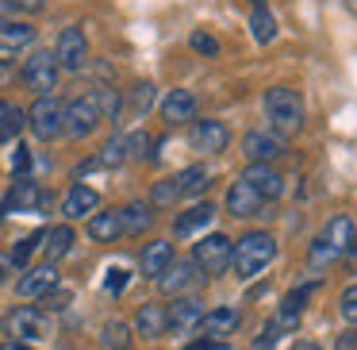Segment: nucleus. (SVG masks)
Masks as SVG:
<instances>
[{"instance_id": "nucleus-34", "label": "nucleus", "mask_w": 357, "mask_h": 350, "mask_svg": "<svg viewBox=\"0 0 357 350\" xmlns=\"http://www.w3.org/2000/svg\"><path fill=\"white\" fill-rule=\"evenodd\" d=\"M127 162V135H112L104 150L96 154V166H123Z\"/></svg>"}, {"instance_id": "nucleus-7", "label": "nucleus", "mask_w": 357, "mask_h": 350, "mask_svg": "<svg viewBox=\"0 0 357 350\" xmlns=\"http://www.w3.org/2000/svg\"><path fill=\"white\" fill-rule=\"evenodd\" d=\"M62 116H66V104L58 96H39L31 104V112H27V127L35 131V139L50 143L62 135Z\"/></svg>"}, {"instance_id": "nucleus-42", "label": "nucleus", "mask_w": 357, "mask_h": 350, "mask_svg": "<svg viewBox=\"0 0 357 350\" xmlns=\"http://www.w3.org/2000/svg\"><path fill=\"white\" fill-rule=\"evenodd\" d=\"M27 166H31V154H27V147H16V154H12V170H16V177H24Z\"/></svg>"}, {"instance_id": "nucleus-22", "label": "nucleus", "mask_w": 357, "mask_h": 350, "mask_svg": "<svg viewBox=\"0 0 357 350\" xmlns=\"http://www.w3.org/2000/svg\"><path fill=\"white\" fill-rule=\"evenodd\" d=\"M211 219H215V204L200 200V204H192L188 212H181V216H177V224H173V235H177V239H188V235L204 231Z\"/></svg>"}, {"instance_id": "nucleus-31", "label": "nucleus", "mask_w": 357, "mask_h": 350, "mask_svg": "<svg viewBox=\"0 0 357 350\" xmlns=\"http://www.w3.org/2000/svg\"><path fill=\"white\" fill-rule=\"evenodd\" d=\"M24 124H27V116L16 108L12 101H0V147L8 139H16L20 131H24Z\"/></svg>"}, {"instance_id": "nucleus-4", "label": "nucleus", "mask_w": 357, "mask_h": 350, "mask_svg": "<svg viewBox=\"0 0 357 350\" xmlns=\"http://www.w3.org/2000/svg\"><path fill=\"white\" fill-rule=\"evenodd\" d=\"M349 242H354V219L342 212V216H334L331 224L323 227V235L315 239V247H311V265H323V262H331V258L346 254Z\"/></svg>"}, {"instance_id": "nucleus-24", "label": "nucleus", "mask_w": 357, "mask_h": 350, "mask_svg": "<svg viewBox=\"0 0 357 350\" xmlns=\"http://www.w3.org/2000/svg\"><path fill=\"white\" fill-rule=\"evenodd\" d=\"M173 262V242H165V239H154V242H146L142 247V258H139V265H142V277H162L165 273V265Z\"/></svg>"}, {"instance_id": "nucleus-51", "label": "nucleus", "mask_w": 357, "mask_h": 350, "mask_svg": "<svg viewBox=\"0 0 357 350\" xmlns=\"http://www.w3.org/2000/svg\"><path fill=\"white\" fill-rule=\"evenodd\" d=\"M250 4H254V8H265V0H250Z\"/></svg>"}, {"instance_id": "nucleus-36", "label": "nucleus", "mask_w": 357, "mask_h": 350, "mask_svg": "<svg viewBox=\"0 0 357 350\" xmlns=\"http://www.w3.org/2000/svg\"><path fill=\"white\" fill-rule=\"evenodd\" d=\"M39 247H43V231H39V235H27V239H20L16 247H12V254H8L12 265H16V270H20V265H27V258H31Z\"/></svg>"}, {"instance_id": "nucleus-19", "label": "nucleus", "mask_w": 357, "mask_h": 350, "mask_svg": "<svg viewBox=\"0 0 357 350\" xmlns=\"http://www.w3.org/2000/svg\"><path fill=\"white\" fill-rule=\"evenodd\" d=\"M261 208H265V200L246 185V181H234V185L227 189V212H231L234 219H254V216H261Z\"/></svg>"}, {"instance_id": "nucleus-21", "label": "nucleus", "mask_w": 357, "mask_h": 350, "mask_svg": "<svg viewBox=\"0 0 357 350\" xmlns=\"http://www.w3.org/2000/svg\"><path fill=\"white\" fill-rule=\"evenodd\" d=\"M162 116H165V124H192L196 119V96L188 93V89H173L162 101Z\"/></svg>"}, {"instance_id": "nucleus-52", "label": "nucleus", "mask_w": 357, "mask_h": 350, "mask_svg": "<svg viewBox=\"0 0 357 350\" xmlns=\"http://www.w3.org/2000/svg\"><path fill=\"white\" fill-rule=\"evenodd\" d=\"M349 4H354V8H357V0H349Z\"/></svg>"}, {"instance_id": "nucleus-5", "label": "nucleus", "mask_w": 357, "mask_h": 350, "mask_svg": "<svg viewBox=\"0 0 357 350\" xmlns=\"http://www.w3.org/2000/svg\"><path fill=\"white\" fill-rule=\"evenodd\" d=\"M319 289V281H303V285H296L292 293L280 300V308L273 312V319H269V331L277 335H296V327H300V319H303V308H307V300H311V293Z\"/></svg>"}, {"instance_id": "nucleus-45", "label": "nucleus", "mask_w": 357, "mask_h": 350, "mask_svg": "<svg viewBox=\"0 0 357 350\" xmlns=\"http://www.w3.org/2000/svg\"><path fill=\"white\" fill-rule=\"evenodd\" d=\"M43 300H47V308H66V304H70V293H50V296H43Z\"/></svg>"}, {"instance_id": "nucleus-26", "label": "nucleus", "mask_w": 357, "mask_h": 350, "mask_svg": "<svg viewBox=\"0 0 357 350\" xmlns=\"http://www.w3.org/2000/svg\"><path fill=\"white\" fill-rule=\"evenodd\" d=\"M70 250H73V227L70 224H58L50 231H43V254H47L50 265H58Z\"/></svg>"}, {"instance_id": "nucleus-48", "label": "nucleus", "mask_w": 357, "mask_h": 350, "mask_svg": "<svg viewBox=\"0 0 357 350\" xmlns=\"http://www.w3.org/2000/svg\"><path fill=\"white\" fill-rule=\"evenodd\" d=\"M292 350H323V347H319V342H311V339H296Z\"/></svg>"}, {"instance_id": "nucleus-15", "label": "nucleus", "mask_w": 357, "mask_h": 350, "mask_svg": "<svg viewBox=\"0 0 357 350\" xmlns=\"http://www.w3.org/2000/svg\"><path fill=\"white\" fill-rule=\"evenodd\" d=\"M238 181H246L250 189H254L261 200H277L280 193H284V177H280L277 166H261V162H250L246 173H242Z\"/></svg>"}, {"instance_id": "nucleus-3", "label": "nucleus", "mask_w": 357, "mask_h": 350, "mask_svg": "<svg viewBox=\"0 0 357 350\" xmlns=\"http://www.w3.org/2000/svg\"><path fill=\"white\" fill-rule=\"evenodd\" d=\"M4 331L12 335V342H43L50 339V319L43 308H31V304H20V308H12L8 316H4Z\"/></svg>"}, {"instance_id": "nucleus-1", "label": "nucleus", "mask_w": 357, "mask_h": 350, "mask_svg": "<svg viewBox=\"0 0 357 350\" xmlns=\"http://www.w3.org/2000/svg\"><path fill=\"white\" fill-rule=\"evenodd\" d=\"M277 258V239L269 231H246L231 247V270L238 281H254L257 273H265V265H273Z\"/></svg>"}, {"instance_id": "nucleus-6", "label": "nucleus", "mask_w": 357, "mask_h": 350, "mask_svg": "<svg viewBox=\"0 0 357 350\" xmlns=\"http://www.w3.org/2000/svg\"><path fill=\"white\" fill-rule=\"evenodd\" d=\"M58 62H54V50H35L31 58L24 62V70H20V78H24V85L31 89V93L39 96H54L58 89Z\"/></svg>"}, {"instance_id": "nucleus-39", "label": "nucleus", "mask_w": 357, "mask_h": 350, "mask_svg": "<svg viewBox=\"0 0 357 350\" xmlns=\"http://www.w3.org/2000/svg\"><path fill=\"white\" fill-rule=\"evenodd\" d=\"M173 200H177V185H173V177L158 181L154 193H150V204H158V208H169Z\"/></svg>"}, {"instance_id": "nucleus-17", "label": "nucleus", "mask_w": 357, "mask_h": 350, "mask_svg": "<svg viewBox=\"0 0 357 350\" xmlns=\"http://www.w3.org/2000/svg\"><path fill=\"white\" fill-rule=\"evenodd\" d=\"M238 323H242V312L231 308V304H219V308L204 312V319H200V327H196V331H204V335H211V339L227 342V335L238 331Z\"/></svg>"}, {"instance_id": "nucleus-25", "label": "nucleus", "mask_w": 357, "mask_h": 350, "mask_svg": "<svg viewBox=\"0 0 357 350\" xmlns=\"http://www.w3.org/2000/svg\"><path fill=\"white\" fill-rule=\"evenodd\" d=\"M119 224L127 235H142L154 227V204L150 200H131L127 208H119Z\"/></svg>"}, {"instance_id": "nucleus-47", "label": "nucleus", "mask_w": 357, "mask_h": 350, "mask_svg": "<svg viewBox=\"0 0 357 350\" xmlns=\"http://www.w3.org/2000/svg\"><path fill=\"white\" fill-rule=\"evenodd\" d=\"M338 350H357V331L338 335Z\"/></svg>"}, {"instance_id": "nucleus-28", "label": "nucleus", "mask_w": 357, "mask_h": 350, "mask_svg": "<svg viewBox=\"0 0 357 350\" xmlns=\"http://www.w3.org/2000/svg\"><path fill=\"white\" fill-rule=\"evenodd\" d=\"M135 331L142 339H162L165 335V304H142L135 312Z\"/></svg>"}, {"instance_id": "nucleus-43", "label": "nucleus", "mask_w": 357, "mask_h": 350, "mask_svg": "<svg viewBox=\"0 0 357 350\" xmlns=\"http://www.w3.org/2000/svg\"><path fill=\"white\" fill-rule=\"evenodd\" d=\"M185 350H227V342H219V339H192V342H185Z\"/></svg>"}, {"instance_id": "nucleus-9", "label": "nucleus", "mask_w": 357, "mask_h": 350, "mask_svg": "<svg viewBox=\"0 0 357 350\" xmlns=\"http://www.w3.org/2000/svg\"><path fill=\"white\" fill-rule=\"evenodd\" d=\"M204 319V300L200 296H173V304H165V335H192Z\"/></svg>"}, {"instance_id": "nucleus-35", "label": "nucleus", "mask_w": 357, "mask_h": 350, "mask_svg": "<svg viewBox=\"0 0 357 350\" xmlns=\"http://www.w3.org/2000/svg\"><path fill=\"white\" fill-rule=\"evenodd\" d=\"M150 104H154V85H150V81H139V85L131 89V96H127V112H135V116H146Z\"/></svg>"}, {"instance_id": "nucleus-38", "label": "nucleus", "mask_w": 357, "mask_h": 350, "mask_svg": "<svg viewBox=\"0 0 357 350\" xmlns=\"http://www.w3.org/2000/svg\"><path fill=\"white\" fill-rule=\"evenodd\" d=\"M150 147H154V139H150L146 131L127 135V158H150Z\"/></svg>"}, {"instance_id": "nucleus-13", "label": "nucleus", "mask_w": 357, "mask_h": 350, "mask_svg": "<svg viewBox=\"0 0 357 350\" xmlns=\"http://www.w3.org/2000/svg\"><path fill=\"white\" fill-rule=\"evenodd\" d=\"M242 154L250 162H261V166H273L280 154H284V139L273 131H246L242 135Z\"/></svg>"}, {"instance_id": "nucleus-18", "label": "nucleus", "mask_w": 357, "mask_h": 350, "mask_svg": "<svg viewBox=\"0 0 357 350\" xmlns=\"http://www.w3.org/2000/svg\"><path fill=\"white\" fill-rule=\"evenodd\" d=\"M43 204V189L35 185L31 177H16V185L8 189V196L0 200V216H8V212H31Z\"/></svg>"}, {"instance_id": "nucleus-50", "label": "nucleus", "mask_w": 357, "mask_h": 350, "mask_svg": "<svg viewBox=\"0 0 357 350\" xmlns=\"http://www.w3.org/2000/svg\"><path fill=\"white\" fill-rule=\"evenodd\" d=\"M349 258H357V235H354V242H349V250H346Z\"/></svg>"}, {"instance_id": "nucleus-12", "label": "nucleus", "mask_w": 357, "mask_h": 350, "mask_svg": "<svg viewBox=\"0 0 357 350\" xmlns=\"http://www.w3.org/2000/svg\"><path fill=\"white\" fill-rule=\"evenodd\" d=\"M188 143H192L196 150H204V154H219V150L231 147V131H227L219 119H192Z\"/></svg>"}, {"instance_id": "nucleus-30", "label": "nucleus", "mask_w": 357, "mask_h": 350, "mask_svg": "<svg viewBox=\"0 0 357 350\" xmlns=\"http://www.w3.org/2000/svg\"><path fill=\"white\" fill-rule=\"evenodd\" d=\"M89 101H93V108L100 112V119H112V124H116L119 112H123V101H119V93L112 85H96L93 93H89Z\"/></svg>"}, {"instance_id": "nucleus-44", "label": "nucleus", "mask_w": 357, "mask_h": 350, "mask_svg": "<svg viewBox=\"0 0 357 350\" xmlns=\"http://www.w3.org/2000/svg\"><path fill=\"white\" fill-rule=\"evenodd\" d=\"M104 285H108V293H123V285H127V273H123V270H112Z\"/></svg>"}, {"instance_id": "nucleus-32", "label": "nucleus", "mask_w": 357, "mask_h": 350, "mask_svg": "<svg viewBox=\"0 0 357 350\" xmlns=\"http://www.w3.org/2000/svg\"><path fill=\"white\" fill-rule=\"evenodd\" d=\"M100 347H104V350H127V347H131V327L119 323V319L104 323V331H100Z\"/></svg>"}, {"instance_id": "nucleus-49", "label": "nucleus", "mask_w": 357, "mask_h": 350, "mask_svg": "<svg viewBox=\"0 0 357 350\" xmlns=\"http://www.w3.org/2000/svg\"><path fill=\"white\" fill-rule=\"evenodd\" d=\"M0 350H35V347H27V342H4Z\"/></svg>"}, {"instance_id": "nucleus-46", "label": "nucleus", "mask_w": 357, "mask_h": 350, "mask_svg": "<svg viewBox=\"0 0 357 350\" xmlns=\"http://www.w3.org/2000/svg\"><path fill=\"white\" fill-rule=\"evenodd\" d=\"M12 273H16V265H12V258H8V254H0V285H4V281H8Z\"/></svg>"}, {"instance_id": "nucleus-20", "label": "nucleus", "mask_w": 357, "mask_h": 350, "mask_svg": "<svg viewBox=\"0 0 357 350\" xmlns=\"http://www.w3.org/2000/svg\"><path fill=\"white\" fill-rule=\"evenodd\" d=\"M35 43V27L24 20H0V54H16V50Z\"/></svg>"}, {"instance_id": "nucleus-16", "label": "nucleus", "mask_w": 357, "mask_h": 350, "mask_svg": "<svg viewBox=\"0 0 357 350\" xmlns=\"http://www.w3.org/2000/svg\"><path fill=\"white\" fill-rule=\"evenodd\" d=\"M200 277L204 273L196 270L192 262H177V258H173V262L165 265V273L158 277V289H162L165 296H188V289H192Z\"/></svg>"}, {"instance_id": "nucleus-2", "label": "nucleus", "mask_w": 357, "mask_h": 350, "mask_svg": "<svg viewBox=\"0 0 357 350\" xmlns=\"http://www.w3.org/2000/svg\"><path fill=\"white\" fill-rule=\"evenodd\" d=\"M265 119H269V131L273 135H296L303 127V96L296 93L292 85H273L261 101Z\"/></svg>"}, {"instance_id": "nucleus-33", "label": "nucleus", "mask_w": 357, "mask_h": 350, "mask_svg": "<svg viewBox=\"0 0 357 350\" xmlns=\"http://www.w3.org/2000/svg\"><path fill=\"white\" fill-rule=\"evenodd\" d=\"M250 31H254V39L261 43V47H269V43L277 39V20H273L265 8H254V16H250Z\"/></svg>"}, {"instance_id": "nucleus-23", "label": "nucleus", "mask_w": 357, "mask_h": 350, "mask_svg": "<svg viewBox=\"0 0 357 350\" xmlns=\"http://www.w3.org/2000/svg\"><path fill=\"white\" fill-rule=\"evenodd\" d=\"M96 208H100V196H96V189H89V185H73L70 193H66V200H62L66 219H85V216H93Z\"/></svg>"}, {"instance_id": "nucleus-29", "label": "nucleus", "mask_w": 357, "mask_h": 350, "mask_svg": "<svg viewBox=\"0 0 357 350\" xmlns=\"http://www.w3.org/2000/svg\"><path fill=\"white\" fill-rule=\"evenodd\" d=\"M173 185H177V196H200L204 189L211 185V177H208L204 166H185V170L173 177Z\"/></svg>"}, {"instance_id": "nucleus-10", "label": "nucleus", "mask_w": 357, "mask_h": 350, "mask_svg": "<svg viewBox=\"0 0 357 350\" xmlns=\"http://www.w3.org/2000/svg\"><path fill=\"white\" fill-rule=\"evenodd\" d=\"M96 127H100V112L93 108V101H89V96H77V101L66 104L62 135H70V139H89Z\"/></svg>"}, {"instance_id": "nucleus-8", "label": "nucleus", "mask_w": 357, "mask_h": 350, "mask_svg": "<svg viewBox=\"0 0 357 350\" xmlns=\"http://www.w3.org/2000/svg\"><path fill=\"white\" fill-rule=\"evenodd\" d=\"M231 247L234 242L227 239V235H204L200 242L192 247V265L200 273H223V270H231Z\"/></svg>"}, {"instance_id": "nucleus-40", "label": "nucleus", "mask_w": 357, "mask_h": 350, "mask_svg": "<svg viewBox=\"0 0 357 350\" xmlns=\"http://www.w3.org/2000/svg\"><path fill=\"white\" fill-rule=\"evenodd\" d=\"M188 47H192L196 54H208V58H215V54H219V39H215V35H208V31H192Z\"/></svg>"}, {"instance_id": "nucleus-11", "label": "nucleus", "mask_w": 357, "mask_h": 350, "mask_svg": "<svg viewBox=\"0 0 357 350\" xmlns=\"http://www.w3.org/2000/svg\"><path fill=\"white\" fill-rule=\"evenodd\" d=\"M85 58H89V39H85V31H81L77 24H70V27H62V35H58V47H54V62H58V70H81L85 66Z\"/></svg>"}, {"instance_id": "nucleus-41", "label": "nucleus", "mask_w": 357, "mask_h": 350, "mask_svg": "<svg viewBox=\"0 0 357 350\" xmlns=\"http://www.w3.org/2000/svg\"><path fill=\"white\" fill-rule=\"evenodd\" d=\"M47 0H8V20L16 16V12H39Z\"/></svg>"}, {"instance_id": "nucleus-37", "label": "nucleus", "mask_w": 357, "mask_h": 350, "mask_svg": "<svg viewBox=\"0 0 357 350\" xmlns=\"http://www.w3.org/2000/svg\"><path fill=\"white\" fill-rule=\"evenodd\" d=\"M338 312H342V319H346V323H357V281H349V285L342 289Z\"/></svg>"}, {"instance_id": "nucleus-14", "label": "nucleus", "mask_w": 357, "mask_h": 350, "mask_svg": "<svg viewBox=\"0 0 357 350\" xmlns=\"http://www.w3.org/2000/svg\"><path fill=\"white\" fill-rule=\"evenodd\" d=\"M58 289V265L43 262V265H31V270L20 277L16 293L24 296V300H43V296H50Z\"/></svg>"}, {"instance_id": "nucleus-27", "label": "nucleus", "mask_w": 357, "mask_h": 350, "mask_svg": "<svg viewBox=\"0 0 357 350\" xmlns=\"http://www.w3.org/2000/svg\"><path fill=\"white\" fill-rule=\"evenodd\" d=\"M123 235V224H119V212L108 208V212H93L89 216V239L93 242H116Z\"/></svg>"}]
</instances>
